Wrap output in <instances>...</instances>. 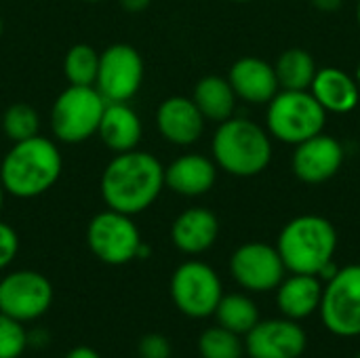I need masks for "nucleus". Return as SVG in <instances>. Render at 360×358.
I'll use <instances>...</instances> for the list:
<instances>
[{
    "instance_id": "obj_17",
    "label": "nucleus",
    "mask_w": 360,
    "mask_h": 358,
    "mask_svg": "<svg viewBox=\"0 0 360 358\" xmlns=\"http://www.w3.org/2000/svg\"><path fill=\"white\" fill-rule=\"evenodd\" d=\"M217 181V165L205 154H181L165 167V188L179 196L196 198L213 190Z\"/></svg>"
},
{
    "instance_id": "obj_36",
    "label": "nucleus",
    "mask_w": 360,
    "mask_h": 358,
    "mask_svg": "<svg viewBox=\"0 0 360 358\" xmlns=\"http://www.w3.org/2000/svg\"><path fill=\"white\" fill-rule=\"evenodd\" d=\"M354 17H356V23L360 25V0H356V8H354Z\"/></svg>"
},
{
    "instance_id": "obj_11",
    "label": "nucleus",
    "mask_w": 360,
    "mask_h": 358,
    "mask_svg": "<svg viewBox=\"0 0 360 358\" xmlns=\"http://www.w3.org/2000/svg\"><path fill=\"white\" fill-rule=\"evenodd\" d=\"M53 285L36 270H15L0 279V312L19 323H30L53 306Z\"/></svg>"
},
{
    "instance_id": "obj_24",
    "label": "nucleus",
    "mask_w": 360,
    "mask_h": 358,
    "mask_svg": "<svg viewBox=\"0 0 360 358\" xmlns=\"http://www.w3.org/2000/svg\"><path fill=\"white\" fill-rule=\"evenodd\" d=\"M213 317L219 327L240 338H245L262 321L257 304L247 293H224Z\"/></svg>"
},
{
    "instance_id": "obj_26",
    "label": "nucleus",
    "mask_w": 360,
    "mask_h": 358,
    "mask_svg": "<svg viewBox=\"0 0 360 358\" xmlns=\"http://www.w3.org/2000/svg\"><path fill=\"white\" fill-rule=\"evenodd\" d=\"M200 358H245V342L240 335L215 325L198 338Z\"/></svg>"
},
{
    "instance_id": "obj_25",
    "label": "nucleus",
    "mask_w": 360,
    "mask_h": 358,
    "mask_svg": "<svg viewBox=\"0 0 360 358\" xmlns=\"http://www.w3.org/2000/svg\"><path fill=\"white\" fill-rule=\"evenodd\" d=\"M99 53L91 44H74L63 57V76L74 87H95Z\"/></svg>"
},
{
    "instance_id": "obj_16",
    "label": "nucleus",
    "mask_w": 360,
    "mask_h": 358,
    "mask_svg": "<svg viewBox=\"0 0 360 358\" xmlns=\"http://www.w3.org/2000/svg\"><path fill=\"white\" fill-rule=\"evenodd\" d=\"M228 82L236 97L251 106H266L281 91L274 65L253 55L240 57L230 65Z\"/></svg>"
},
{
    "instance_id": "obj_40",
    "label": "nucleus",
    "mask_w": 360,
    "mask_h": 358,
    "mask_svg": "<svg viewBox=\"0 0 360 358\" xmlns=\"http://www.w3.org/2000/svg\"><path fill=\"white\" fill-rule=\"evenodd\" d=\"M354 358H360V352H356V357H354Z\"/></svg>"
},
{
    "instance_id": "obj_1",
    "label": "nucleus",
    "mask_w": 360,
    "mask_h": 358,
    "mask_svg": "<svg viewBox=\"0 0 360 358\" xmlns=\"http://www.w3.org/2000/svg\"><path fill=\"white\" fill-rule=\"evenodd\" d=\"M99 188L108 209L133 217L150 209L165 190V167L150 152H120L103 169Z\"/></svg>"
},
{
    "instance_id": "obj_34",
    "label": "nucleus",
    "mask_w": 360,
    "mask_h": 358,
    "mask_svg": "<svg viewBox=\"0 0 360 358\" xmlns=\"http://www.w3.org/2000/svg\"><path fill=\"white\" fill-rule=\"evenodd\" d=\"M354 80H356V84H359V91H360V61L356 63V70H354Z\"/></svg>"
},
{
    "instance_id": "obj_28",
    "label": "nucleus",
    "mask_w": 360,
    "mask_h": 358,
    "mask_svg": "<svg viewBox=\"0 0 360 358\" xmlns=\"http://www.w3.org/2000/svg\"><path fill=\"white\" fill-rule=\"evenodd\" d=\"M27 350V331L23 323L0 312V358H21Z\"/></svg>"
},
{
    "instance_id": "obj_6",
    "label": "nucleus",
    "mask_w": 360,
    "mask_h": 358,
    "mask_svg": "<svg viewBox=\"0 0 360 358\" xmlns=\"http://www.w3.org/2000/svg\"><path fill=\"white\" fill-rule=\"evenodd\" d=\"M319 317L331 335L342 340L360 338V264L338 268L323 283Z\"/></svg>"
},
{
    "instance_id": "obj_7",
    "label": "nucleus",
    "mask_w": 360,
    "mask_h": 358,
    "mask_svg": "<svg viewBox=\"0 0 360 358\" xmlns=\"http://www.w3.org/2000/svg\"><path fill=\"white\" fill-rule=\"evenodd\" d=\"M105 103L95 87L70 84L57 95L51 108L53 135L63 143H82L97 135Z\"/></svg>"
},
{
    "instance_id": "obj_31",
    "label": "nucleus",
    "mask_w": 360,
    "mask_h": 358,
    "mask_svg": "<svg viewBox=\"0 0 360 358\" xmlns=\"http://www.w3.org/2000/svg\"><path fill=\"white\" fill-rule=\"evenodd\" d=\"M310 2L316 11H323V13H335L344 6V0H310Z\"/></svg>"
},
{
    "instance_id": "obj_38",
    "label": "nucleus",
    "mask_w": 360,
    "mask_h": 358,
    "mask_svg": "<svg viewBox=\"0 0 360 358\" xmlns=\"http://www.w3.org/2000/svg\"><path fill=\"white\" fill-rule=\"evenodd\" d=\"M80 2H103V0H80Z\"/></svg>"
},
{
    "instance_id": "obj_10",
    "label": "nucleus",
    "mask_w": 360,
    "mask_h": 358,
    "mask_svg": "<svg viewBox=\"0 0 360 358\" xmlns=\"http://www.w3.org/2000/svg\"><path fill=\"white\" fill-rule=\"evenodd\" d=\"M143 82V59L131 44L116 42L99 53L95 89L108 103L133 99Z\"/></svg>"
},
{
    "instance_id": "obj_13",
    "label": "nucleus",
    "mask_w": 360,
    "mask_h": 358,
    "mask_svg": "<svg viewBox=\"0 0 360 358\" xmlns=\"http://www.w3.org/2000/svg\"><path fill=\"white\" fill-rule=\"evenodd\" d=\"M243 342L249 358H300L308 348L302 323L287 317L259 321Z\"/></svg>"
},
{
    "instance_id": "obj_9",
    "label": "nucleus",
    "mask_w": 360,
    "mask_h": 358,
    "mask_svg": "<svg viewBox=\"0 0 360 358\" xmlns=\"http://www.w3.org/2000/svg\"><path fill=\"white\" fill-rule=\"evenodd\" d=\"M141 232L131 215L114 209L99 211L86 226V245L91 253L108 266H124L137 260Z\"/></svg>"
},
{
    "instance_id": "obj_27",
    "label": "nucleus",
    "mask_w": 360,
    "mask_h": 358,
    "mask_svg": "<svg viewBox=\"0 0 360 358\" xmlns=\"http://www.w3.org/2000/svg\"><path fill=\"white\" fill-rule=\"evenodd\" d=\"M2 131L13 143L30 139L40 131V116L30 103H11L2 114Z\"/></svg>"
},
{
    "instance_id": "obj_21",
    "label": "nucleus",
    "mask_w": 360,
    "mask_h": 358,
    "mask_svg": "<svg viewBox=\"0 0 360 358\" xmlns=\"http://www.w3.org/2000/svg\"><path fill=\"white\" fill-rule=\"evenodd\" d=\"M97 135L112 152H129L135 150L143 135V124L139 114L127 101L105 103Z\"/></svg>"
},
{
    "instance_id": "obj_32",
    "label": "nucleus",
    "mask_w": 360,
    "mask_h": 358,
    "mask_svg": "<svg viewBox=\"0 0 360 358\" xmlns=\"http://www.w3.org/2000/svg\"><path fill=\"white\" fill-rule=\"evenodd\" d=\"M63 358H101V354L95 348H91V346H76Z\"/></svg>"
},
{
    "instance_id": "obj_35",
    "label": "nucleus",
    "mask_w": 360,
    "mask_h": 358,
    "mask_svg": "<svg viewBox=\"0 0 360 358\" xmlns=\"http://www.w3.org/2000/svg\"><path fill=\"white\" fill-rule=\"evenodd\" d=\"M4 188H2V184H0V211H2V207H4Z\"/></svg>"
},
{
    "instance_id": "obj_4",
    "label": "nucleus",
    "mask_w": 360,
    "mask_h": 358,
    "mask_svg": "<svg viewBox=\"0 0 360 358\" xmlns=\"http://www.w3.org/2000/svg\"><path fill=\"white\" fill-rule=\"evenodd\" d=\"M272 137L251 118L232 116L217 124L211 139V158L232 177H255L272 160Z\"/></svg>"
},
{
    "instance_id": "obj_23",
    "label": "nucleus",
    "mask_w": 360,
    "mask_h": 358,
    "mask_svg": "<svg viewBox=\"0 0 360 358\" xmlns=\"http://www.w3.org/2000/svg\"><path fill=\"white\" fill-rule=\"evenodd\" d=\"M272 65L278 87L285 91H310V84L319 70L312 53L300 46L285 49Z\"/></svg>"
},
{
    "instance_id": "obj_3",
    "label": "nucleus",
    "mask_w": 360,
    "mask_h": 358,
    "mask_svg": "<svg viewBox=\"0 0 360 358\" xmlns=\"http://www.w3.org/2000/svg\"><path fill=\"white\" fill-rule=\"evenodd\" d=\"M274 247L287 272L314 274L321 279V274L333 266L338 230L323 215H297L283 226Z\"/></svg>"
},
{
    "instance_id": "obj_39",
    "label": "nucleus",
    "mask_w": 360,
    "mask_h": 358,
    "mask_svg": "<svg viewBox=\"0 0 360 358\" xmlns=\"http://www.w3.org/2000/svg\"><path fill=\"white\" fill-rule=\"evenodd\" d=\"M232 2H251V0H232Z\"/></svg>"
},
{
    "instance_id": "obj_29",
    "label": "nucleus",
    "mask_w": 360,
    "mask_h": 358,
    "mask_svg": "<svg viewBox=\"0 0 360 358\" xmlns=\"http://www.w3.org/2000/svg\"><path fill=\"white\" fill-rule=\"evenodd\" d=\"M137 354H139V358H171L173 348H171V342L165 335L148 333V335H143L139 340Z\"/></svg>"
},
{
    "instance_id": "obj_8",
    "label": "nucleus",
    "mask_w": 360,
    "mask_h": 358,
    "mask_svg": "<svg viewBox=\"0 0 360 358\" xmlns=\"http://www.w3.org/2000/svg\"><path fill=\"white\" fill-rule=\"evenodd\" d=\"M169 293L175 308L194 321L213 317L221 295L224 285L215 268L200 260H188L179 264L171 276Z\"/></svg>"
},
{
    "instance_id": "obj_2",
    "label": "nucleus",
    "mask_w": 360,
    "mask_h": 358,
    "mask_svg": "<svg viewBox=\"0 0 360 358\" xmlns=\"http://www.w3.org/2000/svg\"><path fill=\"white\" fill-rule=\"evenodd\" d=\"M61 169L57 143L38 133L11 146L0 162V184L15 198H36L57 184Z\"/></svg>"
},
{
    "instance_id": "obj_12",
    "label": "nucleus",
    "mask_w": 360,
    "mask_h": 358,
    "mask_svg": "<svg viewBox=\"0 0 360 358\" xmlns=\"http://www.w3.org/2000/svg\"><path fill=\"white\" fill-rule=\"evenodd\" d=\"M230 274L249 293H270L287 276V268L274 245L251 241L232 253Z\"/></svg>"
},
{
    "instance_id": "obj_20",
    "label": "nucleus",
    "mask_w": 360,
    "mask_h": 358,
    "mask_svg": "<svg viewBox=\"0 0 360 358\" xmlns=\"http://www.w3.org/2000/svg\"><path fill=\"white\" fill-rule=\"evenodd\" d=\"M276 291V308L291 321H306L319 312L323 298V281L314 274L287 272Z\"/></svg>"
},
{
    "instance_id": "obj_37",
    "label": "nucleus",
    "mask_w": 360,
    "mask_h": 358,
    "mask_svg": "<svg viewBox=\"0 0 360 358\" xmlns=\"http://www.w3.org/2000/svg\"><path fill=\"white\" fill-rule=\"evenodd\" d=\"M2 30H4V25H2V17H0V36H2Z\"/></svg>"
},
{
    "instance_id": "obj_14",
    "label": "nucleus",
    "mask_w": 360,
    "mask_h": 358,
    "mask_svg": "<svg viewBox=\"0 0 360 358\" xmlns=\"http://www.w3.org/2000/svg\"><path fill=\"white\" fill-rule=\"evenodd\" d=\"M291 171L293 175L308 186H319L333 179L346 160V150L340 139L327 135L325 131L293 146Z\"/></svg>"
},
{
    "instance_id": "obj_30",
    "label": "nucleus",
    "mask_w": 360,
    "mask_h": 358,
    "mask_svg": "<svg viewBox=\"0 0 360 358\" xmlns=\"http://www.w3.org/2000/svg\"><path fill=\"white\" fill-rule=\"evenodd\" d=\"M19 253V236L13 230V226L0 222V270L13 264V260Z\"/></svg>"
},
{
    "instance_id": "obj_22",
    "label": "nucleus",
    "mask_w": 360,
    "mask_h": 358,
    "mask_svg": "<svg viewBox=\"0 0 360 358\" xmlns=\"http://www.w3.org/2000/svg\"><path fill=\"white\" fill-rule=\"evenodd\" d=\"M192 99L196 108L200 110V114L205 116V120H211L217 124L234 116L236 101H238L228 78L217 76V74H209L200 78L194 87Z\"/></svg>"
},
{
    "instance_id": "obj_5",
    "label": "nucleus",
    "mask_w": 360,
    "mask_h": 358,
    "mask_svg": "<svg viewBox=\"0 0 360 358\" xmlns=\"http://www.w3.org/2000/svg\"><path fill=\"white\" fill-rule=\"evenodd\" d=\"M327 112L310 91L281 89L266 103V131L272 139L297 146L325 131Z\"/></svg>"
},
{
    "instance_id": "obj_33",
    "label": "nucleus",
    "mask_w": 360,
    "mask_h": 358,
    "mask_svg": "<svg viewBox=\"0 0 360 358\" xmlns=\"http://www.w3.org/2000/svg\"><path fill=\"white\" fill-rule=\"evenodd\" d=\"M120 4L129 13H139V11H146L152 4V0H120Z\"/></svg>"
},
{
    "instance_id": "obj_19",
    "label": "nucleus",
    "mask_w": 360,
    "mask_h": 358,
    "mask_svg": "<svg viewBox=\"0 0 360 358\" xmlns=\"http://www.w3.org/2000/svg\"><path fill=\"white\" fill-rule=\"evenodd\" d=\"M310 93L327 114H350L359 108L360 91L354 74L342 68H319L310 84Z\"/></svg>"
},
{
    "instance_id": "obj_18",
    "label": "nucleus",
    "mask_w": 360,
    "mask_h": 358,
    "mask_svg": "<svg viewBox=\"0 0 360 358\" xmlns=\"http://www.w3.org/2000/svg\"><path fill=\"white\" fill-rule=\"evenodd\" d=\"M219 236V219L211 209L190 207L181 211L171 226L173 245L186 255H200L209 251Z\"/></svg>"
},
{
    "instance_id": "obj_15",
    "label": "nucleus",
    "mask_w": 360,
    "mask_h": 358,
    "mask_svg": "<svg viewBox=\"0 0 360 358\" xmlns=\"http://www.w3.org/2000/svg\"><path fill=\"white\" fill-rule=\"evenodd\" d=\"M205 116L192 97H167L156 110V129L160 137L173 146H192L205 133Z\"/></svg>"
}]
</instances>
